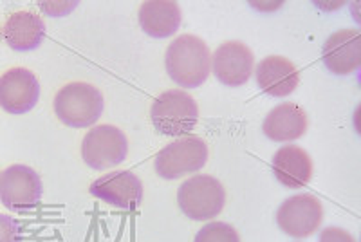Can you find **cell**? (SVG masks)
Segmentation results:
<instances>
[{"mask_svg":"<svg viewBox=\"0 0 361 242\" xmlns=\"http://www.w3.org/2000/svg\"><path fill=\"white\" fill-rule=\"evenodd\" d=\"M44 185L31 167L11 164L0 172V202L11 212L33 208L40 202Z\"/></svg>","mask_w":361,"mask_h":242,"instance_id":"ba28073f","label":"cell"},{"mask_svg":"<svg viewBox=\"0 0 361 242\" xmlns=\"http://www.w3.org/2000/svg\"><path fill=\"white\" fill-rule=\"evenodd\" d=\"M127 135L114 125H98L82 141V157L92 170H109L127 159Z\"/></svg>","mask_w":361,"mask_h":242,"instance_id":"8992f818","label":"cell"},{"mask_svg":"<svg viewBox=\"0 0 361 242\" xmlns=\"http://www.w3.org/2000/svg\"><path fill=\"white\" fill-rule=\"evenodd\" d=\"M322 60L333 74L347 76L361 66V33L356 28L340 29L325 40Z\"/></svg>","mask_w":361,"mask_h":242,"instance_id":"7c38bea8","label":"cell"},{"mask_svg":"<svg viewBox=\"0 0 361 242\" xmlns=\"http://www.w3.org/2000/svg\"><path fill=\"white\" fill-rule=\"evenodd\" d=\"M208 156V145L201 135H183L157 152L154 170L163 179H179L202 170Z\"/></svg>","mask_w":361,"mask_h":242,"instance_id":"5b68a950","label":"cell"},{"mask_svg":"<svg viewBox=\"0 0 361 242\" xmlns=\"http://www.w3.org/2000/svg\"><path fill=\"white\" fill-rule=\"evenodd\" d=\"M255 78L259 89L269 98H288L300 85L302 76L289 58L273 54L255 67Z\"/></svg>","mask_w":361,"mask_h":242,"instance_id":"4fadbf2b","label":"cell"},{"mask_svg":"<svg viewBox=\"0 0 361 242\" xmlns=\"http://www.w3.org/2000/svg\"><path fill=\"white\" fill-rule=\"evenodd\" d=\"M164 67L173 83L183 89H195L212 73V51L202 38L188 33L179 35L170 42L164 54Z\"/></svg>","mask_w":361,"mask_h":242,"instance_id":"6da1fadb","label":"cell"},{"mask_svg":"<svg viewBox=\"0 0 361 242\" xmlns=\"http://www.w3.org/2000/svg\"><path fill=\"white\" fill-rule=\"evenodd\" d=\"M324 221V205L312 193H296L276 210V226L293 238H307Z\"/></svg>","mask_w":361,"mask_h":242,"instance_id":"52a82bcc","label":"cell"},{"mask_svg":"<svg viewBox=\"0 0 361 242\" xmlns=\"http://www.w3.org/2000/svg\"><path fill=\"white\" fill-rule=\"evenodd\" d=\"M212 71L226 87H240L250 82L255 71V54L246 44L230 40L212 53Z\"/></svg>","mask_w":361,"mask_h":242,"instance_id":"30bf717a","label":"cell"},{"mask_svg":"<svg viewBox=\"0 0 361 242\" xmlns=\"http://www.w3.org/2000/svg\"><path fill=\"white\" fill-rule=\"evenodd\" d=\"M318 242H357L350 231L343 230L340 226H327L320 231Z\"/></svg>","mask_w":361,"mask_h":242,"instance_id":"ffe728a7","label":"cell"},{"mask_svg":"<svg viewBox=\"0 0 361 242\" xmlns=\"http://www.w3.org/2000/svg\"><path fill=\"white\" fill-rule=\"evenodd\" d=\"M0 242H20V224L11 215L0 214Z\"/></svg>","mask_w":361,"mask_h":242,"instance_id":"d6986e66","label":"cell"},{"mask_svg":"<svg viewBox=\"0 0 361 242\" xmlns=\"http://www.w3.org/2000/svg\"><path fill=\"white\" fill-rule=\"evenodd\" d=\"M273 174L286 188H304L312 177L311 156L298 145H286L273 157Z\"/></svg>","mask_w":361,"mask_h":242,"instance_id":"2e32d148","label":"cell"},{"mask_svg":"<svg viewBox=\"0 0 361 242\" xmlns=\"http://www.w3.org/2000/svg\"><path fill=\"white\" fill-rule=\"evenodd\" d=\"M150 119L159 134L170 135V138H183L197 127V102L185 90H164L154 99L152 107H150Z\"/></svg>","mask_w":361,"mask_h":242,"instance_id":"3957f363","label":"cell"},{"mask_svg":"<svg viewBox=\"0 0 361 242\" xmlns=\"http://www.w3.org/2000/svg\"><path fill=\"white\" fill-rule=\"evenodd\" d=\"M103 107L102 90L87 82L67 83L58 90L53 102L56 118L73 128L92 127L102 118Z\"/></svg>","mask_w":361,"mask_h":242,"instance_id":"7a4b0ae2","label":"cell"},{"mask_svg":"<svg viewBox=\"0 0 361 242\" xmlns=\"http://www.w3.org/2000/svg\"><path fill=\"white\" fill-rule=\"evenodd\" d=\"M45 24L40 15L27 9L11 13L2 25V40L13 51H33L44 42Z\"/></svg>","mask_w":361,"mask_h":242,"instance_id":"9a60e30c","label":"cell"},{"mask_svg":"<svg viewBox=\"0 0 361 242\" xmlns=\"http://www.w3.org/2000/svg\"><path fill=\"white\" fill-rule=\"evenodd\" d=\"M140 25L148 37L170 38L180 25V8L173 0H148L140 6Z\"/></svg>","mask_w":361,"mask_h":242,"instance_id":"e0dca14e","label":"cell"},{"mask_svg":"<svg viewBox=\"0 0 361 242\" xmlns=\"http://www.w3.org/2000/svg\"><path fill=\"white\" fill-rule=\"evenodd\" d=\"M40 83L25 67H13L0 76V107L9 114H25L38 103Z\"/></svg>","mask_w":361,"mask_h":242,"instance_id":"8fae6325","label":"cell"},{"mask_svg":"<svg viewBox=\"0 0 361 242\" xmlns=\"http://www.w3.org/2000/svg\"><path fill=\"white\" fill-rule=\"evenodd\" d=\"M307 112L293 102H283L271 109L264 118L262 132L276 143H289L300 140L307 132Z\"/></svg>","mask_w":361,"mask_h":242,"instance_id":"5bb4252c","label":"cell"},{"mask_svg":"<svg viewBox=\"0 0 361 242\" xmlns=\"http://www.w3.org/2000/svg\"><path fill=\"white\" fill-rule=\"evenodd\" d=\"M193 242H240V237L228 222L209 221L197 231Z\"/></svg>","mask_w":361,"mask_h":242,"instance_id":"ac0fdd59","label":"cell"},{"mask_svg":"<svg viewBox=\"0 0 361 242\" xmlns=\"http://www.w3.org/2000/svg\"><path fill=\"white\" fill-rule=\"evenodd\" d=\"M0 40H2V28H0Z\"/></svg>","mask_w":361,"mask_h":242,"instance_id":"603a6c76","label":"cell"},{"mask_svg":"<svg viewBox=\"0 0 361 242\" xmlns=\"http://www.w3.org/2000/svg\"><path fill=\"white\" fill-rule=\"evenodd\" d=\"M38 6L49 17H63V15H69L73 9H76L78 2H38Z\"/></svg>","mask_w":361,"mask_h":242,"instance_id":"44dd1931","label":"cell"},{"mask_svg":"<svg viewBox=\"0 0 361 242\" xmlns=\"http://www.w3.org/2000/svg\"><path fill=\"white\" fill-rule=\"evenodd\" d=\"M90 195L119 210H135L143 202V183L130 170L107 172L92 181Z\"/></svg>","mask_w":361,"mask_h":242,"instance_id":"9c48e42d","label":"cell"},{"mask_svg":"<svg viewBox=\"0 0 361 242\" xmlns=\"http://www.w3.org/2000/svg\"><path fill=\"white\" fill-rule=\"evenodd\" d=\"M253 6H257V8H260V9L266 8V6H264V4H253ZM280 6H282V4H280V2H279V4H271L269 8H271V9H276V8H280Z\"/></svg>","mask_w":361,"mask_h":242,"instance_id":"7402d4cb","label":"cell"},{"mask_svg":"<svg viewBox=\"0 0 361 242\" xmlns=\"http://www.w3.org/2000/svg\"><path fill=\"white\" fill-rule=\"evenodd\" d=\"M177 205L192 221H212L224 210L226 190L217 177L197 174L179 186Z\"/></svg>","mask_w":361,"mask_h":242,"instance_id":"277c9868","label":"cell"}]
</instances>
